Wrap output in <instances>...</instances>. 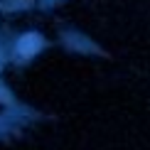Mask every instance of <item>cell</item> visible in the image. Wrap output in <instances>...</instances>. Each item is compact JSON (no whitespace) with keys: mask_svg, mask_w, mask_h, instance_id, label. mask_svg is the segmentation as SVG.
<instances>
[{"mask_svg":"<svg viewBox=\"0 0 150 150\" xmlns=\"http://www.w3.org/2000/svg\"><path fill=\"white\" fill-rule=\"evenodd\" d=\"M40 47H42L40 35H25L22 40L17 42V54H20V57H32Z\"/></svg>","mask_w":150,"mask_h":150,"instance_id":"6da1fadb","label":"cell"}]
</instances>
